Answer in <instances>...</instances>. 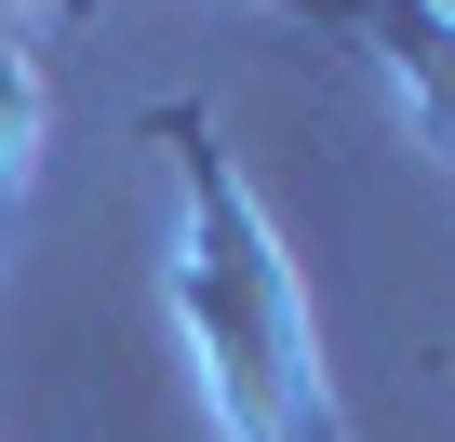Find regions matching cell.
<instances>
[{
    "instance_id": "obj_1",
    "label": "cell",
    "mask_w": 455,
    "mask_h": 442,
    "mask_svg": "<svg viewBox=\"0 0 455 442\" xmlns=\"http://www.w3.org/2000/svg\"><path fill=\"white\" fill-rule=\"evenodd\" d=\"M174 174V255H161V295H174V335L201 362V402L228 442H348L335 389H322V322H308V282L268 229V201L242 174V148L214 134V108L161 94L134 121Z\"/></svg>"
},
{
    "instance_id": "obj_2",
    "label": "cell",
    "mask_w": 455,
    "mask_h": 442,
    "mask_svg": "<svg viewBox=\"0 0 455 442\" xmlns=\"http://www.w3.org/2000/svg\"><path fill=\"white\" fill-rule=\"evenodd\" d=\"M322 41H348V54L402 94L415 148L455 174V0H335V14H322Z\"/></svg>"
},
{
    "instance_id": "obj_3",
    "label": "cell",
    "mask_w": 455,
    "mask_h": 442,
    "mask_svg": "<svg viewBox=\"0 0 455 442\" xmlns=\"http://www.w3.org/2000/svg\"><path fill=\"white\" fill-rule=\"evenodd\" d=\"M28 148H41V68H28L14 28H0V201L28 188Z\"/></svg>"
},
{
    "instance_id": "obj_4",
    "label": "cell",
    "mask_w": 455,
    "mask_h": 442,
    "mask_svg": "<svg viewBox=\"0 0 455 442\" xmlns=\"http://www.w3.org/2000/svg\"><path fill=\"white\" fill-rule=\"evenodd\" d=\"M442 362H455V349H442Z\"/></svg>"
}]
</instances>
